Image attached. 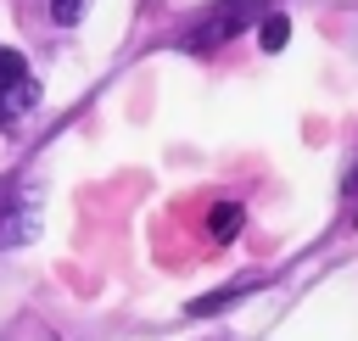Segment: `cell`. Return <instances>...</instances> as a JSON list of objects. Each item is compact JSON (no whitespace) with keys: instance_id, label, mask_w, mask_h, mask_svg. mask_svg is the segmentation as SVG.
Wrapping results in <instances>:
<instances>
[{"instance_id":"3","label":"cell","mask_w":358,"mask_h":341,"mask_svg":"<svg viewBox=\"0 0 358 341\" xmlns=\"http://www.w3.org/2000/svg\"><path fill=\"white\" fill-rule=\"evenodd\" d=\"M28 235H34V218H28L22 207L0 201V246H17V240H28Z\"/></svg>"},{"instance_id":"8","label":"cell","mask_w":358,"mask_h":341,"mask_svg":"<svg viewBox=\"0 0 358 341\" xmlns=\"http://www.w3.org/2000/svg\"><path fill=\"white\" fill-rule=\"evenodd\" d=\"M347 196H358V162H352V173H347V184H341Z\"/></svg>"},{"instance_id":"4","label":"cell","mask_w":358,"mask_h":341,"mask_svg":"<svg viewBox=\"0 0 358 341\" xmlns=\"http://www.w3.org/2000/svg\"><path fill=\"white\" fill-rule=\"evenodd\" d=\"M246 291H257V280H235V285H224V291H213V296H196L190 313H196V319H201V313H224V302H235V296H246Z\"/></svg>"},{"instance_id":"1","label":"cell","mask_w":358,"mask_h":341,"mask_svg":"<svg viewBox=\"0 0 358 341\" xmlns=\"http://www.w3.org/2000/svg\"><path fill=\"white\" fill-rule=\"evenodd\" d=\"M257 17H263V0H218V6H207L201 22L190 28V50H218L224 39H241Z\"/></svg>"},{"instance_id":"9","label":"cell","mask_w":358,"mask_h":341,"mask_svg":"<svg viewBox=\"0 0 358 341\" xmlns=\"http://www.w3.org/2000/svg\"><path fill=\"white\" fill-rule=\"evenodd\" d=\"M352 224H358V218H352Z\"/></svg>"},{"instance_id":"6","label":"cell","mask_w":358,"mask_h":341,"mask_svg":"<svg viewBox=\"0 0 358 341\" xmlns=\"http://www.w3.org/2000/svg\"><path fill=\"white\" fill-rule=\"evenodd\" d=\"M241 218H246V212H241L235 201H218V207H213V240H235V235H241Z\"/></svg>"},{"instance_id":"5","label":"cell","mask_w":358,"mask_h":341,"mask_svg":"<svg viewBox=\"0 0 358 341\" xmlns=\"http://www.w3.org/2000/svg\"><path fill=\"white\" fill-rule=\"evenodd\" d=\"M285 39H291V17H285V11H268V17L257 22V45H263V50H285Z\"/></svg>"},{"instance_id":"2","label":"cell","mask_w":358,"mask_h":341,"mask_svg":"<svg viewBox=\"0 0 358 341\" xmlns=\"http://www.w3.org/2000/svg\"><path fill=\"white\" fill-rule=\"evenodd\" d=\"M34 106H39V84H34L28 61L0 45V123H17V117L34 112Z\"/></svg>"},{"instance_id":"7","label":"cell","mask_w":358,"mask_h":341,"mask_svg":"<svg viewBox=\"0 0 358 341\" xmlns=\"http://www.w3.org/2000/svg\"><path fill=\"white\" fill-rule=\"evenodd\" d=\"M84 17V0H50V22H62V28H73Z\"/></svg>"}]
</instances>
